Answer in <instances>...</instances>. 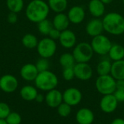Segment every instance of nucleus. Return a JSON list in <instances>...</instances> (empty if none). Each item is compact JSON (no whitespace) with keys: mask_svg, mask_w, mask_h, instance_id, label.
I'll return each instance as SVG.
<instances>
[{"mask_svg":"<svg viewBox=\"0 0 124 124\" xmlns=\"http://www.w3.org/2000/svg\"><path fill=\"white\" fill-rule=\"evenodd\" d=\"M75 77L81 81H88L93 75V70L88 62L76 63L73 67Z\"/></svg>","mask_w":124,"mask_h":124,"instance_id":"6e6552de","label":"nucleus"},{"mask_svg":"<svg viewBox=\"0 0 124 124\" xmlns=\"http://www.w3.org/2000/svg\"><path fill=\"white\" fill-rule=\"evenodd\" d=\"M62 97L64 102L70 105V106H75L81 102L82 100V94L78 89L70 87L63 92Z\"/></svg>","mask_w":124,"mask_h":124,"instance_id":"1a4fd4ad","label":"nucleus"},{"mask_svg":"<svg viewBox=\"0 0 124 124\" xmlns=\"http://www.w3.org/2000/svg\"><path fill=\"white\" fill-rule=\"evenodd\" d=\"M62 77L65 81H68L73 80L75 78V73H74L73 67L63 68Z\"/></svg>","mask_w":124,"mask_h":124,"instance_id":"2f4dec72","label":"nucleus"},{"mask_svg":"<svg viewBox=\"0 0 124 124\" xmlns=\"http://www.w3.org/2000/svg\"><path fill=\"white\" fill-rule=\"evenodd\" d=\"M72 106L70 105L65 103V102H62L57 108V113L59 116L61 117H68L70 113H71V108Z\"/></svg>","mask_w":124,"mask_h":124,"instance_id":"c85d7f7f","label":"nucleus"},{"mask_svg":"<svg viewBox=\"0 0 124 124\" xmlns=\"http://www.w3.org/2000/svg\"><path fill=\"white\" fill-rule=\"evenodd\" d=\"M104 31L113 36H120L124 33V17L116 12H109L102 18Z\"/></svg>","mask_w":124,"mask_h":124,"instance_id":"f03ea898","label":"nucleus"},{"mask_svg":"<svg viewBox=\"0 0 124 124\" xmlns=\"http://www.w3.org/2000/svg\"><path fill=\"white\" fill-rule=\"evenodd\" d=\"M43 1H46V0H43Z\"/></svg>","mask_w":124,"mask_h":124,"instance_id":"37998d69","label":"nucleus"},{"mask_svg":"<svg viewBox=\"0 0 124 124\" xmlns=\"http://www.w3.org/2000/svg\"><path fill=\"white\" fill-rule=\"evenodd\" d=\"M112 62L109 60H101L97 66V72L99 76H105L110 74Z\"/></svg>","mask_w":124,"mask_h":124,"instance_id":"393cba45","label":"nucleus"},{"mask_svg":"<svg viewBox=\"0 0 124 124\" xmlns=\"http://www.w3.org/2000/svg\"><path fill=\"white\" fill-rule=\"evenodd\" d=\"M59 62L63 68L74 67L76 63L75 58L71 53H64L61 54L59 59Z\"/></svg>","mask_w":124,"mask_h":124,"instance_id":"a878e982","label":"nucleus"},{"mask_svg":"<svg viewBox=\"0 0 124 124\" xmlns=\"http://www.w3.org/2000/svg\"><path fill=\"white\" fill-rule=\"evenodd\" d=\"M49 9L56 13L63 12L68 7V0H48Z\"/></svg>","mask_w":124,"mask_h":124,"instance_id":"5701e85b","label":"nucleus"},{"mask_svg":"<svg viewBox=\"0 0 124 124\" xmlns=\"http://www.w3.org/2000/svg\"><path fill=\"white\" fill-rule=\"evenodd\" d=\"M52 23L54 28L59 30L60 31H63L68 29L70 22L67 15L63 12H60L57 13L56 15L54 17Z\"/></svg>","mask_w":124,"mask_h":124,"instance_id":"6ab92c4d","label":"nucleus"},{"mask_svg":"<svg viewBox=\"0 0 124 124\" xmlns=\"http://www.w3.org/2000/svg\"><path fill=\"white\" fill-rule=\"evenodd\" d=\"M110 124H124V119L121 118H116L112 121V123Z\"/></svg>","mask_w":124,"mask_h":124,"instance_id":"58836bf2","label":"nucleus"},{"mask_svg":"<svg viewBox=\"0 0 124 124\" xmlns=\"http://www.w3.org/2000/svg\"><path fill=\"white\" fill-rule=\"evenodd\" d=\"M18 86L17 79L12 75L6 74L0 78V89L6 93L14 92Z\"/></svg>","mask_w":124,"mask_h":124,"instance_id":"9d476101","label":"nucleus"},{"mask_svg":"<svg viewBox=\"0 0 124 124\" xmlns=\"http://www.w3.org/2000/svg\"><path fill=\"white\" fill-rule=\"evenodd\" d=\"M39 41L36 36L32 33H26L22 38V44L27 49H34L37 47Z\"/></svg>","mask_w":124,"mask_h":124,"instance_id":"b1692460","label":"nucleus"},{"mask_svg":"<svg viewBox=\"0 0 124 124\" xmlns=\"http://www.w3.org/2000/svg\"><path fill=\"white\" fill-rule=\"evenodd\" d=\"M108 56L110 59L113 62L124 60V47L122 45L118 44H113L108 52Z\"/></svg>","mask_w":124,"mask_h":124,"instance_id":"412c9836","label":"nucleus"},{"mask_svg":"<svg viewBox=\"0 0 124 124\" xmlns=\"http://www.w3.org/2000/svg\"><path fill=\"white\" fill-rule=\"evenodd\" d=\"M118 102L113 94L104 95L100 100V108L106 113H111L114 112L118 107Z\"/></svg>","mask_w":124,"mask_h":124,"instance_id":"f8f14e48","label":"nucleus"},{"mask_svg":"<svg viewBox=\"0 0 124 124\" xmlns=\"http://www.w3.org/2000/svg\"><path fill=\"white\" fill-rule=\"evenodd\" d=\"M113 44L110 39L103 34H100L92 38L91 46L94 53L99 55H106L112 46Z\"/></svg>","mask_w":124,"mask_h":124,"instance_id":"423d86ee","label":"nucleus"},{"mask_svg":"<svg viewBox=\"0 0 124 124\" xmlns=\"http://www.w3.org/2000/svg\"><path fill=\"white\" fill-rule=\"evenodd\" d=\"M11 113L9 105L3 102H0V119H5Z\"/></svg>","mask_w":124,"mask_h":124,"instance_id":"473e14b6","label":"nucleus"},{"mask_svg":"<svg viewBox=\"0 0 124 124\" xmlns=\"http://www.w3.org/2000/svg\"><path fill=\"white\" fill-rule=\"evenodd\" d=\"M77 38L75 33L69 29L61 31L59 41L60 45L65 49H72L76 45Z\"/></svg>","mask_w":124,"mask_h":124,"instance_id":"9b49d317","label":"nucleus"},{"mask_svg":"<svg viewBox=\"0 0 124 124\" xmlns=\"http://www.w3.org/2000/svg\"><path fill=\"white\" fill-rule=\"evenodd\" d=\"M124 88V79L116 80V89Z\"/></svg>","mask_w":124,"mask_h":124,"instance_id":"e433bc0d","label":"nucleus"},{"mask_svg":"<svg viewBox=\"0 0 124 124\" xmlns=\"http://www.w3.org/2000/svg\"><path fill=\"white\" fill-rule=\"evenodd\" d=\"M96 89L103 95L112 94L116 90V80L110 75L99 76L95 83Z\"/></svg>","mask_w":124,"mask_h":124,"instance_id":"39448f33","label":"nucleus"},{"mask_svg":"<svg viewBox=\"0 0 124 124\" xmlns=\"http://www.w3.org/2000/svg\"><path fill=\"white\" fill-rule=\"evenodd\" d=\"M7 6L10 12L18 13L24 7L23 0H7Z\"/></svg>","mask_w":124,"mask_h":124,"instance_id":"cd10ccee","label":"nucleus"},{"mask_svg":"<svg viewBox=\"0 0 124 124\" xmlns=\"http://www.w3.org/2000/svg\"><path fill=\"white\" fill-rule=\"evenodd\" d=\"M76 119L78 124H92L94 120V115L91 110L81 108L77 112Z\"/></svg>","mask_w":124,"mask_h":124,"instance_id":"a211bd4d","label":"nucleus"},{"mask_svg":"<svg viewBox=\"0 0 124 124\" xmlns=\"http://www.w3.org/2000/svg\"><path fill=\"white\" fill-rule=\"evenodd\" d=\"M45 101L49 107L52 108H57L63 102L62 94L56 89L50 90L45 97Z\"/></svg>","mask_w":124,"mask_h":124,"instance_id":"2eb2a0df","label":"nucleus"},{"mask_svg":"<svg viewBox=\"0 0 124 124\" xmlns=\"http://www.w3.org/2000/svg\"><path fill=\"white\" fill-rule=\"evenodd\" d=\"M67 15L71 23L74 25H78L81 23L84 20L86 12L81 6L75 5L69 9Z\"/></svg>","mask_w":124,"mask_h":124,"instance_id":"ddd939ff","label":"nucleus"},{"mask_svg":"<svg viewBox=\"0 0 124 124\" xmlns=\"http://www.w3.org/2000/svg\"><path fill=\"white\" fill-rule=\"evenodd\" d=\"M94 51L91 44L87 42H80L73 47V55L76 63L89 62L94 54Z\"/></svg>","mask_w":124,"mask_h":124,"instance_id":"20e7f679","label":"nucleus"},{"mask_svg":"<svg viewBox=\"0 0 124 124\" xmlns=\"http://www.w3.org/2000/svg\"><path fill=\"white\" fill-rule=\"evenodd\" d=\"M90 14L95 18H99L104 15L105 12V4L101 0H91L88 4Z\"/></svg>","mask_w":124,"mask_h":124,"instance_id":"f3484780","label":"nucleus"},{"mask_svg":"<svg viewBox=\"0 0 124 124\" xmlns=\"http://www.w3.org/2000/svg\"><path fill=\"white\" fill-rule=\"evenodd\" d=\"M104 27L102 20L99 18H94L89 21L86 25V32L91 37H95L102 34Z\"/></svg>","mask_w":124,"mask_h":124,"instance_id":"4468645a","label":"nucleus"},{"mask_svg":"<svg viewBox=\"0 0 124 124\" xmlns=\"http://www.w3.org/2000/svg\"><path fill=\"white\" fill-rule=\"evenodd\" d=\"M35 65H36V67L39 73L48 70L49 68V62L48 59H46V58L41 57L36 62V63Z\"/></svg>","mask_w":124,"mask_h":124,"instance_id":"7c9ffc66","label":"nucleus"},{"mask_svg":"<svg viewBox=\"0 0 124 124\" xmlns=\"http://www.w3.org/2000/svg\"><path fill=\"white\" fill-rule=\"evenodd\" d=\"M49 10V7L45 1L32 0L26 7L25 15L31 22L39 23L47 18Z\"/></svg>","mask_w":124,"mask_h":124,"instance_id":"f257e3e1","label":"nucleus"},{"mask_svg":"<svg viewBox=\"0 0 124 124\" xmlns=\"http://www.w3.org/2000/svg\"><path fill=\"white\" fill-rule=\"evenodd\" d=\"M123 4H124V0H123Z\"/></svg>","mask_w":124,"mask_h":124,"instance_id":"79ce46f5","label":"nucleus"},{"mask_svg":"<svg viewBox=\"0 0 124 124\" xmlns=\"http://www.w3.org/2000/svg\"><path fill=\"white\" fill-rule=\"evenodd\" d=\"M45 100V97L43 96V94H37V96H36V99H35V100L37 102H42L44 100Z\"/></svg>","mask_w":124,"mask_h":124,"instance_id":"4c0bfd02","label":"nucleus"},{"mask_svg":"<svg viewBox=\"0 0 124 124\" xmlns=\"http://www.w3.org/2000/svg\"><path fill=\"white\" fill-rule=\"evenodd\" d=\"M57 47V44L54 40L49 37H45L39 41L36 49L41 57L49 59L55 54Z\"/></svg>","mask_w":124,"mask_h":124,"instance_id":"0eeeda50","label":"nucleus"},{"mask_svg":"<svg viewBox=\"0 0 124 124\" xmlns=\"http://www.w3.org/2000/svg\"><path fill=\"white\" fill-rule=\"evenodd\" d=\"M114 0H101V1L102 3H104L105 4H109L110 3H112Z\"/></svg>","mask_w":124,"mask_h":124,"instance_id":"ea45409f","label":"nucleus"},{"mask_svg":"<svg viewBox=\"0 0 124 124\" xmlns=\"http://www.w3.org/2000/svg\"></svg>","mask_w":124,"mask_h":124,"instance_id":"c03bdc74","label":"nucleus"},{"mask_svg":"<svg viewBox=\"0 0 124 124\" xmlns=\"http://www.w3.org/2000/svg\"><path fill=\"white\" fill-rule=\"evenodd\" d=\"M34 81L38 89L46 92L55 89L58 84L57 76L49 70L39 73Z\"/></svg>","mask_w":124,"mask_h":124,"instance_id":"7ed1b4c3","label":"nucleus"},{"mask_svg":"<svg viewBox=\"0 0 124 124\" xmlns=\"http://www.w3.org/2000/svg\"><path fill=\"white\" fill-rule=\"evenodd\" d=\"M60 33H61V31H60L59 30H57V29H56V28H53L52 30H51V31L49 32V35H48V36L50 38V39H53V40H59V39H60Z\"/></svg>","mask_w":124,"mask_h":124,"instance_id":"f704fd0d","label":"nucleus"},{"mask_svg":"<svg viewBox=\"0 0 124 124\" xmlns=\"http://www.w3.org/2000/svg\"><path fill=\"white\" fill-rule=\"evenodd\" d=\"M17 13L10 12L7 15V21L10 24H15L17 21Z\"/></svg>","mask_w":124,"mask_h":124,"instance_id":"c9c22d12","label":"nucleus"},{"mask_svg":"<svg viewBox=\"0 0 124 124\" xmlns=\"http://www.w3.org/2000/svg\"><path fill=\"white\" fill-rule=\"evenodd\" d=\"M38 92L36 90V89L34 86H30V85H27L23 86L20 92V97L26 101H33L35 100L37 94H38Z\"/></svg>","mask_w":124,"mask_h":124,"instance_id":"4be33fe9","label":"nucleus"},{"mask_svg":"<svg viewBox=\"0 0 124 124\" xmlns=\"http://www.w3.org/2000/svg\"><path fill=\"white\" fill-rule=\"evenodd\" d=\"M113 94L116 97V98L118 102H124V88L116 89V90L115 91Z\"/></svg>","mask_w":124,"mask_h":124,"instance_id":"72a5a7b5","label":"nucleus"},{"mask_svg":"<svg viewBox=\"0 0 124 124\" xmlns=\"http://www.w3.org/2000/svg\"><path fill=\"white\" fill-rule=\"evenodd\" d=\"M110 75L116 79H124V60L115 61L112 63Z\"/></svg>","mask_w":124,"mask_h":124,"instance_id":"aec40b11","label":"nucleus"},{"mask_svg":"<svg viewBox=\"0 0 124 124\" xmlns=\"http://www.w3.org/2000/svg\"><path fill=\"white\" fill-rule=\"evenodd\" d=\"M20 76L27 81H35L39 74V71L36 67V65L32 63H27L24 65L20 71Z\"/></svg>","mask_w":124,"mask_h":124,"instance_id":"dca6fc26","label":"nucleus"},{"mask_svg":"<svg viewBox=\"0 0 124 124\" xmlns=\"http://www.w3.org/2000/svg\"><path fill=\"white\" fill-rule=\"evenodd\" d=\"M7 124H20L22 118L20 115L16 112H11L5 118Z\"/></svg>","mask_w":124,"mask_h":124,"instance_id":"c756f323","label":"nucleus"},{"mask_svg":"<svg viewBox=\"0 0 124 124\" xmlns=\"http://www.w3.org/2000/svg\"><path fill=\"white\" fill-rule=\"evenodd\" d=\"M0 124H7L5 119H0Z\"/></svg>","mask_w":124,"mask_h":124,"instance_id":"a19ab883","label":"nucleus"},{"mask_svg":"<svg viewBox=\"0 0 124 124\" xmlns=\"http://www.w3.org/2000/svg\"><path fill=\"white\" fill-rule=\"evenodd\" d=\"M54 28L52 21H50L47 18L39 22L38 23V30L42 35L48 36L51 30Z\"/></svg>","mask_w":124,"mask_h":124,"instance_id":"bb28decb","label":"nucleus"}]
</instances>
